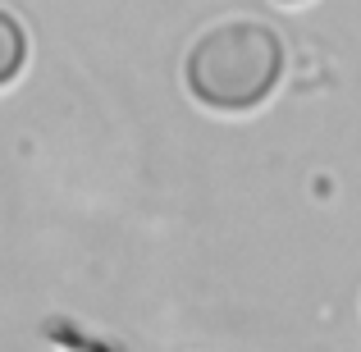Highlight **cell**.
Instances as JSON below:
<instances>
[{
	"mask_svg": "<svg viewBox=\"0 0 361 352\" xmlns=\"http://www.w3.org/2000/svg\"><path fill=\"white\" fill-rule=\"evenodd\" d=\"M183 78L188 92L211 110L224 115L256 110L283 78V42L274 28L256 18L220 23L188 51Z\"/></svg>",
	"mask_w": 361,
	"mask_h": 352,
	"instance_id": "6da1fadb",
	"label": "cell"
},
{
	"mask_svg": "<svg viewBox=\"0 0 361 352\" xmlns=\"http://www.w3.org/2000/svg\"><path fill=\"white\" fill-rule=\"evenodd\" d=\"M283 5H298V0H283Z\"/></svg>",
	"mask_w": 361,
	"mask_h": 352,
	"instance_id": "3957f363",
	"label": "cell"
},
{
	"mask_svg": "<svg viewBox=\"0 0 361 352\" xmlns=\"http://www.w3.org/2000/svg\"><path fill=\"white\" fill-rule=\"evenodd\" d=\"M23 64H27V32L9 9H0V87L14 83Z\"/></svg>",
	"mask_w": 361,
	"mask_h": 352,
	"instance_id": "7a4b0ae2",
	"label": "cell"
}]
</instances>
